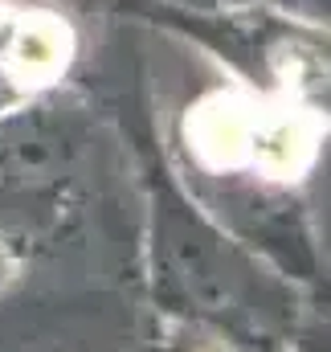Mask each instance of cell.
Masks as SVG:
<instances>
[{
  "label": "cell",
  "instance_id": "1",
  "mask_svg": "<svg viewBox=\"0 0 331 352\" xmlns=\"http://www.w3.org/2000/svg\"><path fill=\"white\" fill-rule=\"evenodd\" d=\"M160 283L164 291L192 307L196 316H213L221 324H242V320H262L249 307L246 278L238 274V263L205 238V230H196L180 205L164 201L160 209Z\"/></svg>",
  "mask_w": 331,
  "mask_h": 352
},
{
  "label": "cell",
  "instance_id": "2",
  "mask_svg": "<svg viewBox=\"0 0 331 352\" xmlns=\"http://www.w3.org/2000/svg\"><path fill=\"white\" fill-rule=\"evenodd\" d=\"M148 352H201V349H188V344H172V340H164V344H152Z\"/></svg>",
  "mask_w": 331,
  "mask_h": 352
},
{
  "label": "cell",
  "instance_id": "3",
  "mask_svg": "<svg viewBox=\"0 0 331 352\" xmlns=\"http://www.w3.org/2000/svg\"><path fill=\"white\" fill-rule=\"evenodd\" d=\"M188 4H201V8H221V4H253V0H188Z\"/></svg>",
  "mask_w": 331,
  "mask_h": 352
},
{
  "label": "cell",
  "instance_id": "4",
  "mask_svg": "<svg viewBox=\"0 0 331 352\" xmlns=\"http://www.w3.org/2000/svg\"><path fill=\"white\" fill-rule=\"evenodd\" d=\"M311 4H315V12H323V16L331 21V0H311Z\"/></svg>",
  "mask_w": 331,
  "mask_h": 352
}]
</instances>
